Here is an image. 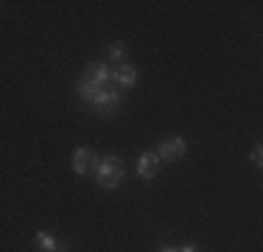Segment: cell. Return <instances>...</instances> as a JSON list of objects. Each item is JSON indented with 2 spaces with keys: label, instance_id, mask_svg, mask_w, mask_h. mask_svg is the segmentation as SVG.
<instances>
[{
  "label": "cell",
  "instance_id": "obj_1",
  "mask_svg": "<svg viewBox=\"0 0 263 252\" xmlns=\"http://www.w3.org/2000/svg\"><path fill=\"white\" fill-rule=\"evenodd\" d=\"M123 174H126V168H123L121 157H104V160H98L96 179H98V185H101V188H106V191H112V188L121 185Z\"/></svg>",
  "mask_w": 263,
  "mask_h": 252
},
{
  "label": "cell",
  "instance_id": "obj_2",
  "mask_svg": "<svg viewBox=\"0 0 263 252\" xmlns=\"http://www.w3.org/2000/svg\"><path fill=\"white\" fill-rule=\"evenodd\" d=\"M81 79L90 81V84L98 87V90H109L112 87V67L104 65V62H92V65H87V70H84Z\"/></svg>",
  "mask_w": 263,
  "mask_h": 252
},
{
  "label": "cell",
  "instance_id": "obj_3",
  "mask_svg": "<svg viewBox=\"0 0 263 252\" xmlns=\"http://www.w3.org/2000/svg\"><path fill=\"white\" fill-rule=\"evenodd\" d=\"M118 104H121V93H118L115 87H109V90L98 93V101L92 104V110H96L101 118H112L118 112Z\"/></svg>",
  "mask_w": 263,
  "mask_h": 252
},
{
  "label": "cell",
  "instance_id": "obj_4",
  "mask_svg": "<svg viewBox=\"0 0 263 252\" xmlns=\"http://www.w3.org/2000/svg\"><path fill=\"white\" fill-rule=\"evenodd\" d=\"M185 140L182 137H168V140H162L160 143V151H157V157L160 160H165V163H177V160H182L185 157Z\"/></svg>",
  "mask_w": 263,
  "mask_h": 252
},
{
  "label": "cell",
  "instance_id": "obj_5",
  "mask_svg": "<svg viewBox=\"0 0 263 252\" xmlns=\"http://www.w3.org/2000/svg\"><path fill=\"white\" fill-rule=\"evenodd\" d=\"M73 168H76V174L87 176V174H96L98 168V157L92 149H79L76 154H73Z\"/></svg>",
  "mask_w": 263,
  "mask_h": 252
},
{
  "label": "cell",
  "instance_id": "obj_6",
  "mask_svg": "<svg viewBox=\"0 0 263 252\" xmlns=\"http://www.w3.org/2000/svg\"><path fill=\"white\" fill-rule=\"evenodd\" d=\"M160 157H157V151H143L140 154V160H137V174L143 176V179H154V176L160 174Z\"/></svg>",
  "mask_w": 263,
  "mask_h": 252
},
{
  "label": "cell",
  "instance_id": "obj_7",
  "mask_svg": "<svg viewBox=\"0 0 263 252\" xmlns=\"http://www.w3.org/2000/svg\"><path fill=\"white\" fill-rule=\"evenodd\" d=\"M137 67L135 65H118L115 70H112V81H118L121 87H135L137 84Z\"/></svg>",
  "mask_w": 263,
  "mask_h": 252
},
{
  "label": "cell",
  "instance_id": "obj_8",
  "mask_svg": "<svg viewBox=\"0 0 263 252\" xmlns=\"http://www.w3.org/2000/svg\"><path fill=\"white\" fill-rule=\"evenodd\" d=\"M34 241H36V247H40L42 252H62V249H65V247H62V244L56 241L53 236H48V232H42V230L34 236Z\"/></svg>",
  "mask_w": 263,
  "mask_h": 252
},
{
  "label": "cell",
  "instance_id": "obj_9",
  "mask_svg": "<svg viewBox=\"0 0 263 252\" xmlns=\"http://www.w3.org/2000/svg\"><path fill=\"white\" fill-rule=\"evenodd\" d=\"M98 93H101V90H98V87H92L90 81H84V79L79 81V96H81V101H84V104L92 106V104L98 101Z\"/></svg>",
  "mask_w": 263,
  "mask_h": 252
},
{
  "label": "cell",
  "instance_id": "obj_10",
  "mask_svg": "<svg viewBox=\"0 0 263 252\" xmlns=\"http://www.w3.org/2000/svg\"><path fill=\"white\" fill-rule=\"evenodd\" d=\"M123 53H126V45H123V42H112V45H109V56H112V59H123Z\"/></svg>",
  "mask_w": 263,
  "mask_h": 252
},
{
  "label": "cell",
  "instance_id": "obj_11",
  "mask_svg": "<svg viewBox=\"0 0 263 252\" xmlns=\"http://www.w3.org/2000/svg\"><path fill=\"white\" fill-rule=\"evenodd\" d=\"M249 160H252L255 166H260V160H263V146H260V143L252 149V154H249Z\"/></svg>",
  "mask_w": 263,
  "mask_h": 252
},
{
  "label": "cell",
  "instance_id": "obj_12",
  "mask_svg": "<svg viewBox=\"0 0 263 252\" xmlns=\"http://www.w3.org/2000/svg\"><path fill=\"white\" fill-rule=\"evenodd\" d=\"M177 252H199V247L196 244H185V247H179Z\"/></svg>",
  "mask_w": 263,
  "mask_h": 252
},
{
  "label": "cell",
  "instance_id": "obj_13",
  "mask_svg": "<svg viewBox=\"0 0 263 252\" xmlns=\"http://www.w3.org/2000/svg\"><path fill=\"white\" fill-rule=\"evenodd\" d=\"M157 252H177V247H160Z\"/></svg>",
  "mask_w": 263,
  "mask_h": 252
}]
</instances>
